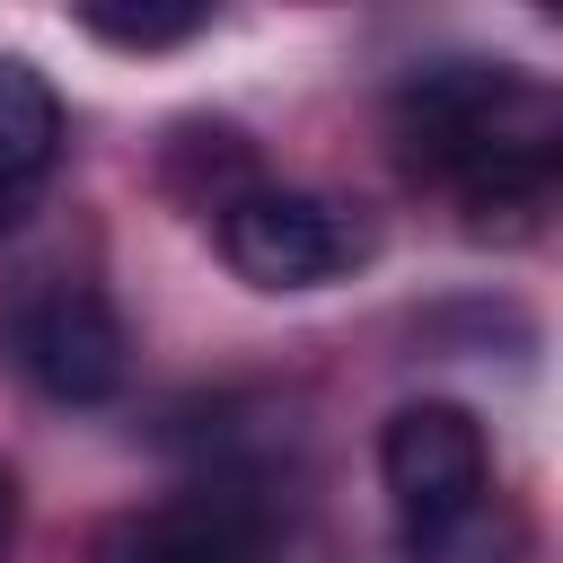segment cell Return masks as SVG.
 I'll use <instances>...</instances> for the list:
<instances>
[{
	"mask_svg": "<svg viewBox=\"0 0 563 563\" xmlns=\"http://www.w3.org/2000/svg\"><path fill=\"white\" fill-rule=\"evenodd\" d=\"M88 563H246V537L220 501H150L114 510L88 537Z\"/></svg>",
	"mask_w": 563,
	"mask_h": 563,
	"instance_id": "obj_5",
	"label": "cell"
},
{
	"mask_svg": "<svg viewBox=\"0 0 563 563\" xmlns=\"http://www.w3.org/2000/svg\"><path fill=\"white\" fill-rule=\"evenodd\" d=\"M405 563H528V519H519V501H510V493H493L484 510H466V519H449V528L413 537V545H405Z\"/></svg>",
	"mask_w": 563,
	"mask_h": 563,
	"instance_id": "obj_7",
	"label": "cell"
},
{
	"mask_svg": "<svg viewBox=\"0 0 563 563\" xmlns=\"http://www.w3.org/2000/svg\"><path fill=\"white\" fill-rule=\"evenodd\" d=\"M220 255L255 290H317V282H334V273H352L369 255V220L352 202H334V194L246 185L220 211Z\"/></svg>",
	"mask_w": 563,
	"mask_h": 563,
	"instance_id": "obj_3",
	"label": "cell"
},
{
	"mask_svg": "<svg viewBox=\"0 0 563 563\" xmlns=\"http://www.w3.org/2000/svg\"><path fill=\"white\" fill-rule=\"evenodd\" d=\"M396 158L413 185H440L475 229L501 211H545L554 167H563V106L545 79L510 62H431L396 88L387 106Z\"/></svg>",
	"mask_w": 563,
	"mask_h": 563,
	"instance_id": "obj_1",
	"label": "cell"
},
{
	"mask_svg": "<svg viewBox=\"0 0 563 563\" xmlns=\"http://www.w3.org/2000/svg\"><path fill=\"white\" fill-rule=\"evenodd\" d=\"M9 537H18V484H9V466H0V563H9Z\"/></svg>",
	"mask_w": 563,
	"mask_h": 563,
	"instance_id": "obj_9",
	"label": "cell"
},
{
	"mask_svg": "<svg viewBox=\"0 0 563 563\" xmlns=\"http://www.w3.org/2000/svg\"><path fill=\"white\" fill-rule=\"evenodd\" d=\"M79 26L88 35H106V44H132V53H158V44H185V35H202V9H79Z\"/></svg>",
	"mask_w": 563,
	"mask_h": 563,
	"instance_id": "obj_8",
	"label": "cell"
},
{
	"mask_svg": "<svg viewBox=\"0 0 563 563\" xmlns=\"http://www.w3.org/2000/svg\"><path fill=\"white\" fill-rule=\"evenodd\" d=\"M53 158H62V97L35 62L0 53V229L44 194Z\"/></svg>",
	"mask_w": 563,
	"mask_h": 563,
	"instance_id": "obj_6",
	"label": "cell"
},
{
	"mask_svg": "<svg viewBox=\"0 0 563 563\" xmlns=\"http://www.w3.org/2000/svg\"><path fill=\"white\" fill-rule=\"evenodd\" d=\"M378 484L396 501V537H431L466 510H484L501 484H493V449H484V422L466 405H396L387 431H378Z\"/></svg>",
	"mask_w": 563,
	"mask_h": 563,
	"instance_id": "obj_4",
	"label": "cell"
},
{
	"mask_svg": "<svg viewBox=\"0 0 563 563\" xmlns=\"http://www.w3.org/2000/svg\"><path fill=\"white\" fill-rule=\"evenodd\" d=\"M0 352L53 396V405H106L123 387V317L79 273H18L0 290Z\"/></svg>",
	"mask_w": 563,
	"mask_h": 563,
	"instance_id": "obj_2",
	"label": "cell"
}]
</instances>
